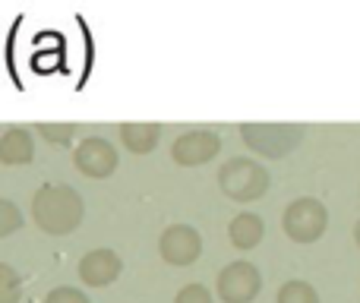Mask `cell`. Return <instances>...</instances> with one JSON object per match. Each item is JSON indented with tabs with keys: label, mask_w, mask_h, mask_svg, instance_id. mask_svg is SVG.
I'll use <instances>...</instances> for the list:
<instances>
[{
	"label": "cell",
	"mask_w": 360,
	"mask_h": 303,
	"mask_svg": "<svg viewBox=\"0 0 360 303\" xmlns=\"http://www.w3.org/2000/svg\"><path fill=\"white\" fill-rule=\"evenodd\" d=\"M158 139H162V124H155V120H130V124H120V143L133 155L155 152Z\"/></svg>",
	"instance_id": "11"
},
{
	"label": "cell",
	"mask_w": 360,
	"mask_h": 303,
	"mask_svg": "<svg viewBox=\"0 0 360 303\" xmlns=\"http://www.w3.org/2000/svg\"><path fill=\"white\" fill-rule=\"evenodd\" d=\"M218 186L231 202H256L269 190V171L259 161L237 155V158H228L218 167Z\"/></svg>",
	"instance_id": "2"
},
{
	"label": "cell",
	"mask_w": 360,
	"mask_h": 303,
	"mask_svg": "<svg viewBox=\"0 0 360 303\" xmlns=\"http://www.w3.org/2000/svg\"><path fill=\"white\" fill-rule=\"evenodd\" d=\"M218 152H221V136L215 130H190L177 136L171 146V158L180 167H199L215 158Z\"/></svg>",
	"instance_id": "8"
},
{
	"label": "cell",
	"mask_w": 360,
	"mask_h": 303,
	"mask_svg": "<svg viewBox=\"0 0 360 303\" xmlns=\"http://www.w3.org/2000/svg\"><path fill=\"white\" fill-rule=\"evenodd\" d=\"M262 237H266V221H262L259 215H253V212H240V215L231 218L228 240H231V247H234V250L247 253V250L259 247Z\"/></svg>",
	"instance_id": "12"
},
{
	"label": "cell",
	"mask_w": 360,
	"mask_h": 303,
	"mask_svg": "<svg viewBox=\"0 0 360 303\" xmlns=\"http://www.w3.org/2000/svg\"><path fill=\"white\" fill-rule=\"evenodd\" d=\"M22 297V275L10 262H0V303H19Z\"/></svg>",
	"instance_id": "14"
},
{
	"label": "cell",
	"mask_w": 360,
	"mask_h": 303,
	"mask_svg": "<svg viewBox=\"0 0 360 303\" xmlns=\"http://www.w3.org/2000/svg\"><path fill=\"white\" fill-rule=\"evenodd\" d=\"M354 243H357V247H360V221L354 224Z\"/></svg>",
	"instance_id": "19"
},
{
	"label": "cell",
	"mask_w": 360,
	"mask_h": 303,
	"mask_svg": "<svg viewBox=\"0 0 360 303\" xmlns=\"http://www.w3.org/2000/svg\"><path fill=\"white\" fill-rule=\"evenodd\" d=\"M35 158V139L29 130L22 127H6L0 136V165L16 167V165H29Z\"/></svg>",
	"instance_id": "10"
},
{
	"label": "cell",
	"mask_w": 360,
	"mask_h": 303,
	"mask_svg": "<svg viewBox=\"0 0 360 303\" xmlns=\"http://www.w3.org/2000/svg\"><path fill=\"white\" fill-rule=\"evenodd\" d=\"M117 161H120L117 149H114L108 139H101V136L79 139V146L73 149L76 171L86 174V177H92V180H108L114 171H117Z\"/></svg>",
	"instance_id": "7"
},
{
	"label": "cell",
	"mask_w": 360,
	"mask_h": 303,
	"mask_svg": "<svg viewBox=\"0 0 360 303\" xmlns=\"http://www.w3.org/2000/svg\"><path fill=\"white\" fill-rule=\"evenodd\" d=\"M174 303H215V300H212V294L205 285H184L177 291Z\"/></svg>",
	"instance_id": "18"
},
{
	"label": "cell",
	"mask_w": 360,
	"mask_h": 303,
	"mask_svg": "<svg viewBox=\"0 0 360 303\" xmlns=\"http://www.w3.org/2000/svg\"><path fill=\"white\" fill-rule=\"evenodd\" d=\"M275 303H319V294L310 281H300V278H291L278 288L275 294Z\"/></svg>",
	"instance_id": "13"
},
{
	"label": "cell",
	"mask_w": 360,
	"mask_h": 303,
	"mask_svg": "<svg viewBox=\"0 0 360 303\" xmlns=\"http://www.w3.org/2000/svg\"><path fill=\"white\" fill-rule=\"evenodd\" d=\"M76 272H79L82 285L108 288L120 278V272H124V259H120L111 247H98V250H89V253L82 256L79 266H76Z\"/></svg>",
	"instance_id": "9"
},
{
	"label": "cell",
	"mask_w": 360,
	"mask_h": 303,
	"mask_svg": "<svg viewBox=\"0 0 360 303\" xmlns=\"http://www.w3.org/2000/svg\"><path fill=\"white\" fill-rule=\"evenodd\" d=\"M44 303H92L79 288H70V285H60L54 291L44 294Z\"/></svg>",
	"instance_id": "17"
},
{
	"label": "cell",
	"mask_w": 360,
	"mask_h": 303,
	"mask_svg": "<svg viewBox=\"0 0 360 303\" xmlns=\"http://www.w3.org/2000/svg\"><path fill=\"white\" fill-rule=\"evenodd\" d=\"M326 228H329V209L323 205V199L300 196L288 202L285 215H281V231L294 243H316L326 234Z\"/></svg>",
	"instance_id": "4"
},
{
	"label": "cell",
	"mask_w": 360,
	"mask_h": 303,
	"mask_svg": "<svg viewBox=\"0 0 360 303\" xmlns=\"http://www.w3.org/2000/svg\"><path fill=\"white\" fill-rule=\"evenodd\" d=\"M35 130H38V136H44L51 146H63V149H67L76 139V133H79V124H35Z\"/></svg>",
	"instance_id": "15"
},
{
	"label": "cell",
	"mask_w": 360,
	"mask_h": 303,
	"mask_svg": "<svg viewBox=\"0 0 360 303\" xmlns=\"http://www.w3.org/2000/svg\"><path fill=\"white\" fill-rule=\"evenodd\" d=\"M86 218V202L67 183H44L32 196V221L51 237H67Z\"/></svg>",
	"instance_id": "1"
},
{
	"label": "cell",
	"mask_w": 360,
	"mask_h": 303,
	"mask_svg": "<svg viewBox=\"0 0 360 303\" xmlns=\"http://www.w3.org/2000/svg\"><path fill=\"white\" fill-rule=\"evenodd\" d=\"M22 228V212L13 199H0V237H10Z\"/></svg>",
	"instance_id": "16"
},
{
	"label": "cell",
	"mask_w": 360,
	"mask_h": 303,
	"mask_svg": "<svg viewBox=\"0 0 360 303\" xmlns=\"http://www.w3.org/2000/svg\"><path fill=\"white\" fill-rule=\"evenodd\" d=\"M158 253L168 266H193L202 256V234L193 224H168L158 237Z\"/></svg>",
	"instance_id": "6"
},
{
	"label": "cell",
	"mask_w": 360,
	"mask_h": 303,
	"mask_svg": "<svg viewBox=\"0 0 360 303\" xmlns=\"http://www.w3.org/2000/svg\"><path fill=\"white\" fill-rule=\"evenodd\" d=\"M218 300L224 303H253L262 291V275L253 262L237 259L218 272Z\"/></svg>",
	"instance_id": "5"
},
{
	"label": "cell",
	"mask_w": 360,
	"mask_h": 303,
	"mask_svg": "<svg viewBox=\"0 0 360 303\" xmlns=\"http://www.w3.org/2000/svg\"><path fill=\"white\" fill-rule=\"evenodd\" d=\"M307 127L304 124H240V139L247 149H253L262 158H288L300 146Z\"/></svg>",
	"instance_id": "3"
}]
</instances>
